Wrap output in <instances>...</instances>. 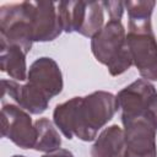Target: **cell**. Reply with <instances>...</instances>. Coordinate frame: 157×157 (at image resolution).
<instances>
[{"mask_svg": "<svg viewBox=\"0 0 157 157\" xmlns=\"http://www.w3.org/2000/svg\"><path fill=\"white\" fill-rule=\"evenodd\" d=\"M117 96L107 91H94L85 97H72L56 104L53 121L71 140L74 136L82 141H93L101 130L118 112Z\"/></svg>", "mask_w": 157, "mask_h": 157, "instance_id": "6da1fadb", "label": "cell"}, {"mask_svg": "<svg viewBox=\"0 0 157 157\" xmlns=\"http://www.w3.org/2000/svg\"><path fill=\"white\" fill-rule=\"evenodd\" d=\"M91 50L97 61L105 65L112 76L124 74L132 65L125 28L119 20H109L91 39Z\"/></svg>", "mask_w": 157, "mask_h": 157, "instance_id": "7a4b0ae2", "label": "cell"}, {"mask_svg": "<svg viewBox=\"0 0 157 157\" xmlns=\"http://www.w3.org/2000/svg\"><path fill=\"white\" fill-rule=\"evenodd\" d=\"M126 43L132 65L136 66L140 76L147 81H157V39L152 25H128Z\"/></svg>", "mask_w": 157, "mask_h": 157, "instance_id": "3957f363", "label": "cell"}, {"mask_svg": "<svg viewBox=\"0 0 157 157\" xmlns=\"http://www.w3.org/2000/svg\"><path fill=\"white\" fill-rule=\"evenodd\" d=\"M121 123L124 137L118 157H157V128L147 112L136 118L121 119Z\"/></svg>", "mask_w": 157, "mask_h": 157, "instance_id": "277c9868", "label": "cell"}, {"mask_svg": "<svg viewBox=\"0 0 157 157\" xmlns=\"http://www.w3.org/2000/svg\"><path fill=\"white\" fill-rule=\"evenodd\" d=\"M0 42L18 45L26 54L32 49L33 29L26 1L0 7Z\"/></svg>", "mask_w": 157, "mask_h": 157, "instance_id": "5b68a950", "label": "cell"}, {"mask_svg": "<svg viewBox=\"0 0 157 157\" xmlns=\"http://www.w3.org/2000/svg\"><path fill=\"white\" fill-rule=\"evenodd\" d=\"M1 134L23 150L33 148L37 140V131L31 115L13 103H2Z\"/></svg>", "mask_w": 157, "mask_h": 157, "instance_id": "8992f818", "label": "cell"}, {"mask_svg": "<svg viewBox=\"0 0 157 157\" xmlns=\"http://www.w3.org/2000/svg\"><path fill=\"white\" fill-rule=\"evenodd\" d=\"M33 29L34 42H50L60 36V23L56 2L53 1H26Z\"/></svg>", "mask_w": 157, "mask_h": 157, "instance_id": "52a82bcc", "label": "cell"}, {"mask_svg": "<svg viewBox=\"0 0 157 157\" xmlns=\"http://www.w3.org/2000/svg\"><path fill=\"white\" fill-rule=\"evenodd\" d=\"M156 96V87L144 78H137L120 90L117 94V99L119 108L121 109V119H131L144 115Z\"/></svg>", "mask_w": 157, "mask_h": 157, "instance_id": "ba28073f", "label": "cell"}, {"mask_svg": "<svg viewBox=\"0 0 157 157\" xmlns=\"http://www.w3.org/2000/svg\"><path fill=\"white\" fill-rule=\"evenodd\" d=\"M27 81L40 90L49 99L58 96L64 87L61 70L58 63L49 56L38 58L31 64Z\"/></svg>", "mask_w": 157, "mask_h": 157, "instance_id": "9c48e42d", "label": "cell"}, {"mask_svg": "<svg viewBox=\"0 0 157 157\" xmlns=\"http://www.w3.org/2000/svg\"><path fill=\"white\" fill-rule=\"evenodd\" d=\"M1 85L2 102L6 98H11L20 108L29 114H42L47 110L50 99L32 83L21 85L12 80H1Z\"/></svg>", "mask_w": 157, "mask_h": 157, "instance_id": "30bf717a", "label": "cell"}, {"mask_svg": "<svg viewBox=\"0 0 157 157\" xmlns=\"http://www.w3.org/2000/svg\"><path fill=\"white\" fill-rule=\"evenodd\" d=\"M0 69L17 81L27 80L26 53L18 45L0 42Z\"/></svg>", "mask_w": 157, "mask_h": 157, "instance_id": "8fae6325", "label": "cell"}, {"mask_svg": "<svg viewBox=\"0 0 157 157\" xmlns=\"http://www.w3.org/2000/svg\"><path fill=\"white\" fill-rule=\"evenodd\" d=\"M123 129L118 124L105 128L91 147L92 157H118L123 145Z\"/></svg>", "mask_w": 157, "mask_h": 157, "instance_id": "7c38bea8", "label": "cell"}, {"mask_svg": "<svg viewBox=\"0 0 157 157\" xmlns=\"http://www.w3.org/2000/svg\"><path fill=\"white\" fill-rule=\"evenodd\" d=\"M87 1H60L56 4L63 31L66 33L80 32L85 22Z\"/></svg>", "mask_w": 157, "mask_h": 157, "instance_id": "4fadbf2b", "label": "cell"}, {"mask_svg": "<svg viewBox=\"0 0 157 157\" xmlns=\"http://www.w3.org/2000/svg\"><path fill=\"white\" fill-rule=\"evenodd\" d=\"M34 128L37 131V140L33 150L50 153L60 148L61 137L52 120L48 118H39L34 121Z\"/></svg>", "mask_w": 157, "mask_h": 157, "instance_id": "5bb4252c", "label": "cell"}, {"mask_svg": "<svg viewBox=\"0 0 157 157\" xmlns=\"http://www.w3.org/2000/svg\"><path fill=\"white\" fill-rule=\"evenodd\" d=\"M103 10L104 7L101 1H87L85 22L78 32L81 36L93 38L103 28V22H104Z\"/></svg>", "mask_w": 157, "mask_h": 157, "instance_id": "9a60e30c", "label": "cell"}, {"mask_svg": "<svg viewBox=\"0 0 157 157\" xmlns=\"http://www.w3.org/2000/svg\"><path fill=\"white\" fill-rule=\"evenodd\" d=\"M124 6L129 16V26H142L151 23V15L156 6L153 0H137L125 1Z\"/></svg>", "mask_w": 157, "mask_h": 157, "instance_id": "2e32d148", "label": "cell"}, {"mask_svg": "<svg viewBox=\"0 0 157 157\" xmlns=\"http://www.w3.org/2000/svg\"><path fill=\"white\" fill-rule=\"evenodd\" d=\"M102 5L107 10L109 15V20L121 21V16H123L124 7H125L123 1H102Z\"/></svg>", "mask_w": 157, "mask_h": 157, "instance_id": "e0dca14e", "label": "cell"}, {"mask_svg": "<svg viewBox=\"0 0 157 157\" xmlns=\"http://www.w3.org/2000/svg\"><path fill=\"white\" fill-rule=\"evenodd\" d=\"M147 114H148V117L151 118V120L153 121V124L157 128V96L152 99V102H151V104H150V107L147 109Z\"/></svg>", "mask_w": 157, "mask_h": 157, "instance_id": "ac0fdd59", "label": "cell"}, {"mask_svg": "<svg viewBox=\"0 0 157 157\" xmlns=\"http://www.w3.org/2000/svg\"><path fill=\"white\" fill-rule=\"evenodd\" d=\"M42 157H75V156H74L72 152L69 151V150L59 148V150H56V151H54V152L45 153V155H43Z\"/></svg>", "mask_w": 157, "mask_h": 157, "instance_id": "d6986e66", "label": "cell"}, {"mask_svg": "<svg viewBox=\"0 0 157 157\" xmlns=\"http://www.w3.org/2000/svg\"><path fill=\"white\" fill-rule=\"evenodd\" d=\"M11 157H26V156H22V155H13V156H11Z\"/></svg>", "mask_w": 157, "mask_h": 157, "instance_id": "ffe728a7", "label": "cell"}]
</instances>
